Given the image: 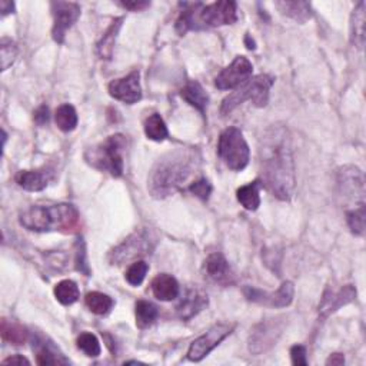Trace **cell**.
<instances>
[{"label":"cell","instance_id":"9a60e30c","mask_svg":"<svg viewBox=\"0 0 366 366\" xmlns=\"http://www.w3.org/2000/svg\"><path fill=\"white\" fill-rule=\"evenodd\" d=\"M109 95L126 104L138 103L142 99V88H141V73L138 70L129 73L120 79L112 81L108 86Z\"/></svg>","mask_w":366,"mask_h":366},{"label":"cell","instance_id":"8d00e7d4","mask_svg":"<svg viewBox=\"0 0 366 366\" xmlns=\"http://www.w3.org/2000/svg\"><path fill=\"white\" fill-rule=\"evenodd\" d=\"M0 50H2V70L5 72L15 63L19 49L12 39L3 38L2 42H0Z\"/></svg>","mask_w":366,"mask_h":366},{"label":"cell","instance_id":"3957f363","mask_svg":"<svg viewBox=\"0 0 366 366\" xmlns=\"http://www.w3.org/2000/svg\"><path fill=\"white\" fill-rule=\"evenodd\" d=\"M19 223L32 232H72L79 225V212L70 203L36 205L20 214Z\"/></svg>","mask_w":366,"mask_h":366},{"label":"cell","instance_id":"60d3db41","mask_svg":"<svg viewBox=\"0 0 366 366\" xmlns=\"http://www.w3.org/2000/svg\"><path fill=\"white\" fill-rule=\"evenodd\" d=\"M119 6L130 12H141L149 8L150 2H145V0H130V2H119Z\"/></svg>","mask_w":366,"mask_h":366},{"label":"cell","instance_id":"8992f818","mask_svg":"<svg viewBox=\"0 0 366 366\" xmlns=\"http://www.w3.org/2000/svg\"><path fill=\"white\" fill-rule=\"evenodd\" d=\"M218 154L221 161L234 172H241L248 166L250 150L241 129L228 127L223 130L218 142Z\"/></svg>","mask_w":366,"mask_h":366},{"label":"cell","instance_id":"5bb4252c","mask_svg":"<svg viewBox=\"0 0 366 366\" xmlns=\"http://www.w3.org/2000/svg\"><path fill=\"white\" fill-rule=\"evenodd\" d=\"M199 19L205 29L233 24L238 20V6L232 0H219L212 5H203L199 12Z\"/></svg>","mask_w":366,"mask_h":366},{"label":"cell","instance_id":"cb8c5ba5","mask_svg":"<svg viewBox=\"0 0 366 366\" xmlns=\"http://www.w3.org/2000/svg\"><path fill=\"white\" fill-rule=\"evenodd\" d=\"M180 96L185 99L191 106L196 108L200 113H205L207 108V103H209V95L206 93V90L199 82L196 81L188 82L185 86L182 88Z\"/></svg>","mask_w":366,"mask_h":366},{"label":"cell","instance_id":"d590c367","mask_svg":"<svg viewBox=\"0 0 366 366\" xmlns=\"http://www.w3.org/2000/svg\"><path fill=\"white\" fill-rule=\"evenodd\" d=\"M149 271V265L145 260H135V262L129 266L126 271V280L129 285L139 286L145 280Z\"/></svg>","mask_w":366,"mask_h":366},{"label":"cell","instance_id":"83f0119b","mask_svg":"<svg viewBox=\"0 0 366 366\" xmlns=\"http://www.w3.org/2000/svg\"><path fill=\"white\" fill-rule=\"evenodd\" d=\"M2 337L5 342H9L12 345H23L31 339V332H28L23 325L3 319L2 321Z\"/></svg>","mask_w":366,"mask_h":366},{"label":"cell","instance_id":"1f68e13d","mask_svg":"<svg viewBox=\"0 0 366 366\" xmlns=\"http://www.w3.org/2000/svg\"><path fill=\"white\" fill-rule=\"evenodd\" d=\"M85 303L89 308L90 312H93L95 315H106L109 313L115 305V301L102 292H89L85 298Z\"/></svg>","mask_w":366,"mask_h":366},{"label":"cell","instance_id":"7c38bea8","mask_svg":"<svg viewBox=\"0 0 366 366\" xmlns=\"http://www.w3.org/2000/svg\"><path fill=\"white\" fill-rule=\"evenodd\" d=\"M50 8L54 16L51 38L56 43H63L67 31L81 17V6L73 2H51Z\"/></svg>","mask_w":366,"mask_h":366},{"label":"cell","instance_id":"f1b7e54d","mask_svg":"<svg viewBox=\"0 0 366 366\" xmlns=\"http://www.w3.org/2000/svg\"><path fill=\"white\" fill-rule=\"evenodd\" d=\"M143 129L148 139L154 142H164L169 136L168 126L159 113H152L150 116H148Z\"/></svg>","mask_w":366,"mask_h":366},{"label":"cell","instance_id":"f6af8a7d","mask_svg":"<svg viewBox=\"0 0 366 366\" xmlns=\"http://www.w3.org/2000/svg\"><path fill=\"white\" fill-rule=\"evenodd\" d=\"M344 363H345V356L342 353H333L326 360V365H333V366H341Z\"/></svg>","mask_w":366,"mask_h":366},{"label":"cell","instance_id":"7402d4cb","mask_svg":"<svg viewBox=\"0 0 366 366\" xmlns=\"http://www.w3.org/2000/svg\"><path fill=\"white\" fill-rule=\"evenodd\" d=\"M150 287H152V292L154 298L162 302H169V301L176 299L180 292L177 280L172 275H168V273H161L156 276L152 280Z\"/></svg>","mask_w":366,"mask_h":366},{"label":"cell","instance_id":"7bdbcfd3","mask_svg":"<svg viewBox=\"0 0 366 366\" xmlns=\"http://www.w3.org/2000/svg\"><path fill=\"white\" fill-rule=\"evenodd\" d=\"M3 365H31V360L28 358H24L23 355H13L6 358L3 362Z\"/></svg>","mask_w":366,"mask_h":366},{"label":"cell","instance_id":"836d02e7","mask_svg":"<svg viewBox=\"0 0 366 366\" xmlns=\"http://www.w3.org/2000/svg\"><path fill=\"white\" fill-rule=\"evenodd\" d=\"M76 345L83 353H86V356H90V358H97L102 352L97 336L90 332H83L77 336Z\"/></svg>","mask_w":366,"mask_h":366},{"label":"cell","instance_id":"bcb514c9","mask_svg":"<svg viewBox=\"0 0 366 366\" xmlns=\"http://www.w3.org/2000/svg\"><path fill=\"white\" fill-rule=\"evenodd\" d=\"M246 45H248V49H255L256 46H255V42L253 40H250V36L249 35H246Z\"/></svg>","mask_w":366,"mask_h":366},{"label":"cell","instance_id":"e575fe53","mask_svg":"<svg viewBox=\"0 0 366 366\" xmlns=\"http://www.w3.org/2000/svg\"><path fill=\"white\" fill-rule=\"evenodd\" d=\"M365 206L356 207V209H349L347 212V221H348V226L352 230L353 234L356 237H363L365 234Z\"/></svg>","mask_w":366,"mask_h":366},{"label":"cell","instance_id":"ac0fdd59","mask_svg":"<svg viewBox=\"0 0 366 366\" xmlns=\"http://www.w3.org/2000/svg\"><path fill=\"white\" fill-rule=\"evenodd\" d=\"M355 298H356V289L352 285L344 286L342 289H339L337 292L328 289L319 305V318L326 319L337 309H341L342 306L351 303Z\"/></svg>","mask_w":366,"mask_h":366},{"label":"cell","instance_id":"8fae6325","mask_svg":"<svg viewBox=\"0 0 366 366\" xmlns=\"http://www.w3.org/2000/svg\"><path fill=\"white\" fill-rule=\"evenodd\" d=\"M337 186L341 195L355 206H365V176L356 166H345L337 172Z\"/></svg>","mask_w":366,"mask_h":366},{"label":"cell","instance_id":"4316f807","mask_svg":"<svg viewBox=\"0 0 366 366\" xmlns=\"http://www.w3.org/2000/svg\"><path fill=\"white\" fill-rule=\"evenodd\" d=\"M276 8L282 15L299 23H305L313 16L312 6L308 2H276Z\"/></svg>","mask_w":366,"mask_h":366},{"label":"cell","instance_id":"277c9868","mask_svg":"<svg viewBox=\"0 0 366 366\" xmlns=\"http://www.w3.org/2000/svg\"><path fill=\"white\" fill-rule=\"evenodd\" d=\"M126 146L127 141L123 135H112L97 146L90 148L86 152V161L89 165L102 172H108L113 177H120L125 169L123 154L126 152Z\"/></svg>","mask_w":366,"mask_h":366},{"label":"cell","instance_id":"44dd1931","mask_svg":"<svg viewBox=\"0 0 366 366\" xmlns=\"http://www.w3.org/2000/svg\"><path fill=\"white\" fill-rule=\"evenodd\" d=\"M202 3H185L176 20V32L179 35H186L189 31H202L205 29L199 19V12Z\"/></svg>","mask_w":366,"mask_h":366},{"label":"cell","instance_id":"ba28073f","mask_svg":"<svg viewBox=\"0 0 366 366\" xmlns=\"http://www.w3.org/2000/svg\"><path fill=\"white\" fill-rule=\"evenodd\" d=\"M285 317L265 319L257 324L249 336V351L253 355H260L269 351L273 345H276L279 336L286 325Z\"/></svg>","mask_w":366,"mask_h":366},{"label":"cell","instance_id":"484cf974","mask_svg":"<svg viewBox=\"0 0 366 366\" xmlns=\"http://www.w3.org/2000/svg\"><path fill=\"white\" fill-rule=\"evenodd\" d=\"M260 188H262V182H260V179H256L238 189L237 198L246 211L253 212L260 206V195H259Z\"/></svg>","mask_w":366,"mask_h":366},{"label":"cell","instance_id":"ee69618b","mask_svg":"<svg viewBox=\"0 0 366 366\" xmlns=\"http://www.w3.org/2000/svg\"><path fill=\"white\" fill-rule=\"evenodd\" d=\"M0 10H2V17L15 13V3L8 2V0H2V2H0Z\"/></svg>","mask_w":366,"mask_h":366},{"label":"cell","instance_id":"d6986e66","mask_svg":"<svg viewBox=\"0 0 366 366\" xmlns=\"http://www.w3.org/2000/svg\"><path fill=\"white\" fill-rule=\"evenodd\" d=\"M206 306L207 295L202 289H199V287H191L176 306V313L180 319L189 321L193 317H196Z\"/></svg>","mask_w":366,"mask_h":366},{"label":"cell","instance_id":"ab89813d","mask_svg":"<svg viewBox=\"0 0 366 366\" xmlns=\"http://www.w3.org/2000/svg\"><path fill=\"white\" fill-rule=\"evenodd\" d=\"M291 358H292V363L294 365H308V359H306V348L302 345H295L291 349Z\"/></svg>","mask_w":366,"mask_h":366},{"label":"cell","instance_id":"7a4b0ae2","mask_svg":"<svg viewBox=\"0 0 366 366\" xmlns=\"http://www.w3.org/2000/svg\"><path fill=\"white\" fill-rule=\"evenodd\" d=\"M200 154L192 148H179L164 154L149 173L148 189L156 199L168 198L180 191L198 172Z\"/></svg>","mask_w":366,"mask_h":366},{"label":"cell","instance_id":"5b68a950","mask_svg":"<svg viewBox=\"0 0 366 366\" xmlns=\"http://www.w3.org/2000/svg\"><path fill=\"white\" fill-rule=\"evenodd\" d=\"M273 83L275 77L271 74H257L252 77L223 99L221 113L229 115L246 100L252 102L256 108H265L269 102V92Z\"/></svg>","mask_w":366,"mask_h":366},{"label":"cell","instance_id":"f35d334b","mask_svg":"<svg viewBox=\"0 0 366 366\" xmlns=\"http://www.w3.org/2000/svg\"><path fill=\"white\" fill-rule=\"evenodd\" d=\"M189 192H192L196 198H199L202 200H207L209 196H211V193H212V185L207 179L200 177L198 180H195L193 183H191Z\"/></svg>","mask_w":366,"mask_h":366},{"label":"cell","instance_id":"f546056e","mask_svg":"<svg viewBox=\"0 0 366 366\" xmlns=\"http://www.w3.org/2000/svg\"><path fill=\"white\" fill-rule=\"evenodd\" d=\"M135 317L136 325L141 329H146L152 326L159 317V310L149 301H138L135 306Z\"/></svg>","mask_w":366,"mask_h":366},{"label":"cell","instance_id":"e0dca14e","mask_svg":"<svg viewBox=\"0 0 366 366\" xmlns=\"http://www.w3.org/2000/svg\"><path fill=\"white\" fill-rule=\"evenodd\" d=\"M203 273L209 280L221 286H229L234 282V273L229 262L219 252L211 253L206 257L203 264Z\"/></svg>","mask_w":366,"mask_h":366},{"label":"cell","instance_id":"ffe728a7","mask_svg":"<svg viewBox=\"0 0 366 366\" xmlns=\"http://www.w3.org/2000/svg\"><path fill=\"white\" fill-rule=\"evenodd\" d=\"M54 177V173L49 169L39 170H20L15 180L20 188L29 192H40L47 188L49 182Z\"/></svg>","mask_w":366,"mask_h":366},{"label":"cell","instance_id":"6da1fadb","mask_svg":"<svg viewBox=\"0 0 366 366\" xmlns=\"http://www.w3.org/2000/svg\"><path fill=\"white\" fill-rule=\"evenodd\" d=\"M260 182L276 199L291 200L295 192V162L291 134L283 125L269 126L259 143Z\"/></svg>","mask_w":366,"mask_h":366},{"label":"cell","instance_id":"4fadbf2b","mask_svg":"<svg viewBox=\"0 0 366 366\" xmlns=\"http://www.w3.org/2000/svg\"><path fill=\"white\" fill-rule=\"evenodd\" d=\"M253 66L245 56H237L233 62L226 66L215 79V86L219 90L237 89L250 79Z\"/></svg>","mask_w":366,"mask_h":366},{"label":"cell","instance_id":"52a82bcc","mask_svg":"<svg viewBox=\"0 0 366 366\" xmlns=\"http://www.w3.org/2000/svg\"><path fill=\"white\" fill-rule=\"evenodd\" d=\"M153 245L154 239L152 238L149 230H136L109 252V262L111 265H123L130 262V260H136L149 255L153 249Z\"/></svg>","mask_w":366,"mask_h":366},{"label":"cell","instance_id":"b9f144b4","mask_svg":"<svg viewBox=\"0 0 366 366\" xmlns=\"http://www.w3.org/2000/svg\"><path fill=\"white\" fill-rule=\"evenodd\" d=\"M35 120L39 125H45L49 122V108L46 104H42V106L35 112Z\"/></svg>","mask_w":366,"mask_h":366},{"label":"cell","instance_id":"4dcf8cb0","mask_svg":"<svg viewBox=\"0 0 366 366\" xmlns=\"http://www.w3.org/2000/svg\"><path fill=\"white\" fill-rule=\"evenodd\" d=\"M54 294H55V298L58 299V302H61L65 306L73 305L74 302H77V299H79V296H81L79 287H77V285L70 279H65V280H61L59 283H56Z\"/></svg>","mask_w":366,"mask_h":366},{"label":"cell","instance_id":"74e56055","mask_svg":"<svg viewBox=\"0 0 366 366\" xmlns=\"http://www.w3.org/2000/svg\"><path fill=\"white\" fill-rule=\"evenodd\" d=\"M74 266H76V271H79L83 275L89 276L90 269H89V264L86 259V245L82 238H77L74 244Z\"/></svg>","mask_w":366,"mask_h":366},{"label":"cell","instance_id":"30bf717a","mask_svg":"<svg viewBox=\"0 0 366 366\" xmlns=\"http://www.w3.org/2000/svg\"><path fill=\"white\" fill-rule=\"evenodd\" d=\"M244 295L249 302H253L260 306L266 308H286L289 306L294 301L295 295V286L292 282L286 280L283 282L276 292H268L257 289L253 286H245Z\"/></svg>","mask_w":366,"mask_h":366},{"label":"cell","instance_id":"603a6c76","mask_svg":"<svg viewBox=\"0 0 366 366\" xmlns=\"http://www.w3.org/2000/svg\"><path fill=\"white\" fill-rule=\"evenodd\" d=\"M123 22H125V17L115 19L111 23L108 31L103 33L102 39L97 42L96 51H97V55H99L100 59H104V61H111L112 59L115 43H116V39H118L119 32H120L122 26H123Z\"/></svg>","mask_w":366,"mask_h":366},{"label":"cell","instance_id":"9c48e42d","mask_svg":"<svg viewBox=\"0 0 366 366\" xmlns=\"http://www.w3.org/2000/svg\"><path fill=\"white\" fill-rule=\"evenodd\" d=\"M234 325L229 324H216L206 333L199 336L192 342L188 351V359L192 362H200L209 353H211L216 347L221 345L225 339L233 332Z\"/></svg>","mask_w":366,"mask_h":366},{"label":"cell","instance_id":"d6a6232c","mask_svg":"<svg viewBox=\"0 0 366 366\" xmlns=\"http://www.w3.org/2000/svg\"><path fill=\"white\" fill-rule=\"evenodd\" d=\"M55 120L62 132H72V130H74L77 126L76 109L69 103L61 104V106L56 109Z\"/></svg>","mask_w":366,"mask_h":366},{"label":"cell","instance_id":"2e32d148","mask_svg":"<svg viewBox=\"0 0 366 366\" xmlns=\"http://www.w3.org/2000/svg\"><path fill=\"white\" fill-rule=\"evenodd\" d=\"M32 348L36 353V362L39 365H67L70 363L67 358L59 351V348L50 341L47 336L40 332H33L31 335Z\"/></svg>","mask_w":366,"mask_h":366},{"label":"cell","instance_id":"d4e9b609","mask_svg":"<svg viewBox=\"0 0 366 366\" xmlns=\"http://www.w3.org/2000/svg\"><path fill=\"white\" fill-rule=\"evenodd\" d=\"M365 10L366 3L360 0L351 16V42L359 49L365 45Z\"/></svg>","mask_w":366,"mask_h":366}]
</instances>
